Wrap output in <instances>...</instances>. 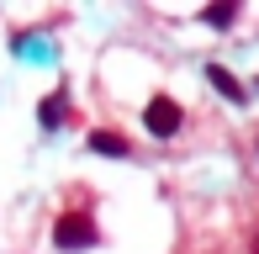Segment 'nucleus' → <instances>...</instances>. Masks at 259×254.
Segmentation results:
<instances>
[{
	"mask_svg": "<svg viewBox=\"0 0 259 254\" xmlns=\"http://www.w3.org/2000/svg\"><path fill=\"white\" fill-rule=\"evenodd\" d=\"M53 244L64 249V254H74V249H96V244H101L96 217H90V212H64V217L53 223Z\"/></svg>",
	"mask_w": 259,
	"mask_h": 254,
	"instance_id": "obj_1",
	"label": "nucleus"
},
{
	"mask_svg": "<svg viewBox=\"0 0 259 254\" xmlns=\"http://www.w3.org/2000/svg\"><path fill=\"white\" fill-rule=\"evenodd\" d=\"M180 122H185V111H180V101H169V96H154L148 101V111H143V127L154 138H175L180 133Z\"/></svg>",
	"mask_w": 259,
	"mask_h": 254,
	"instance_id": "obj_2",
	"label": "nucleus"
},
{
	"mask_svg": "<svg viewBox=\"0 0 259 254\" xmlns=\"http://www.w3.org/2000/svg\"><path fill=\"white\" fill-rule=\"evenodd\" d=\"M90 148H96V154H111V159H127V154H133L122 133H90Z\"/></svg>",
	"mask_w": 259,
	"mask_h": 254,
	"instance_id": "obj_3",
	"label": "nucleus"
},
{
	"mask_svg": "<svg viewBox=\"0 0 259 254\" xmlns=\"http://www.w3.org/2000/svg\"><path fill=\"white\" fill-rule=\"evenodd\" d=\"M206 79H211V85H217V90H222L228 101H243V85H238V79H233V74H228L222 64H211V69H206Z\"/></svg>",
	"mask_w": 259,
	"mask_h": 254,
	"instance_id": "obj_4",
	"label": "nucleus"
},
{
	"mask_svg": "<svg viewBox=\"0 0 259 254\" xmlns=\"http://www.w3.org/2000/svg\"><path fill=\"white\" fill-rule=\"evenodd\" d=\"M233 16H238V6H206V11H201L206 27H233Z\"/></svg>",
	"mask_w": 259,
	"mask_h": 254,
	"instance_id": "obj_5",
	"label": "nucleus"
},
{
	"mask_svg": "<svg viewBox=\"0 0 259 254\" xmlns=\"http://www.w3.org/2000/svg\"><path fill=\"white\" fill-rule=\"evenodd\" d=\"M64 122V96H48L42 101V127H58Z\"/></svg>",
	"mask_w": 259,
	"mask_h": 254,
	"instance_id": "obj_6",
	"label": "nucleus"
},
{
	"mask_svg": "<svg viewBox=\"0 0 259 254\" xmlns=\"http://www.w3.org/2000/svg\"><path fill=\"white\" fill-rule=\"evenodd\" d=\"M254 254H259V238H254Z\"/></svg>",
	"mask_w": 259,
	"mask_h": 254,
	"instance_id": "obj_7",
	"label": "nucleus"
},
{
	"mask_svg": "<svg viewBox=\"0 0 259 254\" xmlns=\"http://www.w3.org/2000/svg\"><path fill=\"white\" fill-rule=\"evenodd\" d=\"M254 154H259V143H254Z\"/></svg>",
	"mask_w": 259,
	"mask_h": 254,
	"instance_id": "obj_8",
	"label": "nucleus"
}]
</instances>
